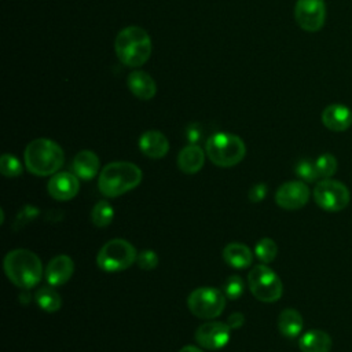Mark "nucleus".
I'll return each mask as SVG.
<instances>
[{
	"mask_svg": "<svg viewBox=\"0 0 352 352\" xmlns=\"http://www.w3.org/2000/svg\"><path fill=\"white\" fill-rule=\"evenodd\" d=\"M7 278L21 289L34 287L43 278L41 260L29 249H14L8 252L3 261Z\"/></svg>",
	"mask_w": 352,
	"mask_h": 352,
	"instance_id": "obj_1",
	"label": "nucleus"
},
{
	"mask_svg": "<svg viewBox=\"0 0 352 352\" xmlns=\"http://www.w3.org/2000/svg\"><path fill=\"white\" fill-rule=\"evenodd\" d=\"M142 179L143 173L138 165L128 161H114L100 170L98 188L104 197L116 198L138 187Z\"/></svg>",
	"mask_w": 352,
	"mask_h": 352,
	"instance_id": "obj_2",
	"label": "nucleus"
},
{
	"mask_svg": "<svg viewBox=\"0 0 352 352\" xmlns=\"http://www.w3.org/2000/svg\"><path fill=\"white\" fill-rule=\"evenodd\" d=\"M26 169L36 176L55 175L65 162L62 147L47 138L32 140L23 153Z\"/></svg>",
	"mask_w": 352,
	"mask_h": 352,
	"instance_id": "obj_3",
	"label": "nucleus"
},
{
	"mask_svg": "<svg viewBox=\"0 0 352 352\" xmlns=\"http://www.w3.org/2000/svg\"><path fill=\"white\" fill-rule=\"evenodd\" d=\"M114 48L117 58L129 67L143 66L153 51L148 33L139 26H126L116 37Z\"/></svg>",
	"mask_w": 352,
	"mask_h": 352,
	"instance_id": "obj_4",
	"label": "nucleus"
},
{
	"mask_svg": "<svg viewBox=\"0 0 352 352\" xmlns=\"http://www.w3.org/2000/svg\"><path fill=\"white\" fill-rule=\"evenodd\" d=\"M205 153L214 165L230 168L238 165L245 158L246 146L238 135L216 132L206 140Z\"/></svg>",
	"mask_w": 352,
	"mask_h": 352,
	"instance_id": "obj_5",
	"label": "nucleus"
},
{
	"mask_svg": "<svg viewBox=\"0 0 352 352\" xmlns=\"http://www.w3.org/2000/svg\"><path fill=\"white\" fill-rule=\"evenodd\" d=\"M138 258L135 246L121 238L107 241L96 256V265L104 272H120L128 270Z\"/></svg>",
	"mask_w": 352,
	"mask_h": 352,
	"instance_id": "obj_6",
	"label": "nucleus"
},
{
	"mask_svg": "<svg viewBox=\"0 0 352 352\" xmlns=\"http://www.w3.org/2000/svg\"><path fill=\"white\" fill-rule=\"evenodd\" d=\"M250 293L261 302H275L283 294V283L276 272L265 264L253 265L248 274Z\"/></svg>",
	"mask_w": 352,
	"mask_h": 352,
	"instance_id": "obj_7",
	"label": "nucleus"
},
{
	"mask_svg": "<svg viewBox=\"0 0 352 352\" xmlns=\"http://www.w3.org/2000/svg\"><path fill=\"white\" fill-rule=\"evenodd\" d=\"M190 312L199 319H214L226 308V294L216 287H197L187 297Z\"/></svg>",
	"mask_w": 352,
	"mask_h": 352,
	"instance_id": "obj_8",
	"label": "nucleus"
},
{
	"mask_svg": "<svg viewBox=\"0 0 352 352\" xmlns=\"http://www.w3.org/2000/svg\"><path fill=\"white\" fill-rule=\"evenodd\" d=\"M315 204L326 212H340L345 209L351 201L349 188L340 180L320 179L314 187Z\"/></svg>",
	"mask_w": 352,
	"mask_h": 352,
	"instance_id": "obj_9",
	"label": "nucleus"
},
{
	"mask_svg": "<svg viewBox=\"0 0 352 352\" xmlns=\"http://www.w3.org/2000/svg\"><path fill=\"white\" fill-rule=\"evenodd\" d=\"M297 25L305 32H318L324 25L326 6L323 0H297L294 6Z\"/></svg>",
	"mask_w": 352,
	"mask_h": 352,
	"instance_id": "obj_10",
	"label": "nucleus"
},
{
	"mask_svg": "<svg viewBox=\"0 0 352 352\" xmlns=\"http://www.w3.org/2000/svg\"><path fill=\"white\" fill-rule=\"evenodd\" d=\"M311 191L305 182L290 180L280 184L275 192V202L278 206L286 210L301 209L307 205Z\"/></svg>",
	"mask_w": 352,
	"mask_h": 352,
	"instance_id": "obj_11",
	"label": "nucleus"
},
{
	"mask_svg": "<svg viewBox=\"0 0 352 352\" xmlns=\"http://www.w3.org/2000/svg\"><path fill=\"white\" fill-rule=\"evenodd\" d=\"M230 333L231 327L226 322H206L195 330V341L205 349L217 351L228 344Z\"/></svg>",
	"mask_w": 352,
	"mask_h": 352,
	"instance_id": "obj_12",
	"label": "nucleus"
},
{
	"mask_svg": "<svg viewBox=\"0 0 352 352\" xmlns=\"http://www.w3.org/2000/svg\"><path fill=\"white\" fill-rule=\"evenodd\" d=\"M80 190L78 177L70 172H56L47 183L48 194L56 201H70Z\"/></svg>",
	"mask_w": 352,
	"mask_h": 352,
	"instance_id": "obj_13",
	"label": "nucleus"
},
{
	"mask_svg": "<svg viewBox=\"0 0 352 352\" xmlns=\"http://www.w3.org/2000/svg\"><path fill=\"white\" fill-rule=\"evenodd\" d=\"M73 272H74V261L72 260V257L67 254H59L52 257L48 261L44 270V276L50 286L56 287L69 282Z\"/></svg>",
	"mask_w": 352,
	"mask_h": 352,
	"instance_id": "obj_14",
	"label": "nucleus"
},
{
	"mask_svg": "<svg viewBox=\"0 0 352 352\" xmlns=\"http://www.w3.org/2000/svg\"><path fill=\"white\" fill-rule=\"evenodd\" d=\"M322 124L333 132H344L352 125V111L340 103L329 104L322 111Z\"/></svg>",
	"mask_w": 352,
	"mask_h": 352,
	"instance_id": "obj_15",
	"label": "nucleus"
},
{
	"mask_svg": "<svg viewBox=\"0 0 352 352\" xmlns=\"http://www.w3.org/2000/svg\"><path fill=\"white\" fill-rule=\"evenodd\" d=\"M139 148L146 157L160 160L168 154L169 142L162 132L147 131L139 138Z\"/></svg>",
	"mask_w": 352,
	"mask_h": 352,
	"instance_id": "obj_16",
	"label": "nucleus"
},
{
	"mask_svg": "<svg viewBox=\"0 0 352 352\" xmlns=\"http://www.w3.org/2000/svg\"><path fill=\"white\" fill-rule=\"evenodd\" d=\"M128 88L138 99L142 100L153 99L157 92V84L154 78L143 70H133L129 73Z\"/></svg>",
	"mask_w": 352,
	"mask_h": 352,
	"instance_id": "obj_17",
	"label": "nucleus"
},
{
	"mask_svg": "<svg viewBox=\"0 0 352 352\" xmlns=\"http://www.w3.org/2000/svg\"><path fill=\"white\" fill-rule=\"evenodd\" d=\"M204 150L198 144H188L179 151L177 166L186 175L198 173L205 164Z\"/></svg>",
	"mask_w": 352,
	"mask_h": 352,
	"instance_id": "obj_18",
	"label": "nucleus"
},
{
	"mask_svg": "<svg viewBox=\"0 0 352 352\" xmlns=\"http://www.w3.org/2000/svg\"><path fill=\"white\" fill-rule=\"evenodd\" d=\"M99 157L91 150H81L73 158V172L78 179L91 180L99 173Z\"/></svg>",
	"mask_w": 352,
	"mask_h": 352,
	"instance_id": "obj_19",
	"label": "nucleus"
},
{
	"mask_svg": "<svg viewBox=\"0 0 352 352\" xmlns=\"http://www.w3.org/2000/svg\"><path fill=\"white\" fill-rule=\"evenodd\" d=\"M223 258L230 267H232L235 270H243V268H248L252 265L253 252L245 243L231 242L224 246Z\"/></svg>",
	"mask_w": 352,
	"mask_h": 352,
	"instance_id": "obj_20",
	"label": "nucleus"
},
{
	"mask_svg": "<svg viewBox=\"0 0 352 352\" xmlns=\"http://www.w3.org/2000/svg\"><path fill=\"white\" fill-rule=\"evenodd\" d=\"M333 340L329 333L323 330H308L298 340V348L301 352H330Z\"/></svg>",
	"mask_w": 352,
	"mask_h": 352,
	"instance_id": "obj_21",
	"label": "nucleus"
},
{
	"mask_svg": "<svg viewBox=\"0 0 352 352\" xmlns=\"http://www.w3.org/2000/svg\"><path fill=\"white\" fill-rule=\"evenodd\" d=\"M278 330L283 337L287 338H296L300 336L302 326H304V319L301 314L294 309V308H285L280 311L278 315Z\"/></svg>",
	"mask_w": 352,
	"mask_h": 352,
	"instance_id": "obj_22",
	"label": "nucleus"
},
{
	"mask_svg": "<svg viewBox=\"0 0 352 352\" xmlns=\"http://www.w3.org/2000/svg\"><path fill=\"white\" fill-rule=\"evenodd\" d=\"M34 300L37 305L45 312H56L62 307V297L54 289V286H44L38 289L34 294Z\"/></svg>",
	"mask_w": 352,
	"mask_h": 352,
	"instance_id": "obj_23",
	"label": "nucleus"
},
{
	"mask_svg": "<svg viewBox=\"0 0 352 352\" xmlns=\"http://www.w3.org/2000/svg\"><path fill=\"white\" fill-rule=\"evenodd\" d=\"M114 217V209L107 201H99L94 205L91 210V220L95 227L104 228L107 227Z\"/></svg>",
	"mask_w": 352,
	"mask_h": 352,
	"instance_id": "obj_24",
	"label": "nucleus"
},
{
	"mask_svg": "<svg viewBox=\"0 0 352 352\" xmlns=\"http://www.w3.org/2000/svg\"><path fill=\"white\" fill-rule=\"evenodd\" d=\"M278 254V246L275 243L274 239L264 236L261 238L256 246H254V256L263 263V264H268L271 261L275 260Z\"/></svg>",
	"mask_w": 352,
	"mask_h": 352,
	"instance_id": "obj_25",
	"label": "nucleus"
},
{
	"mask_svg": "<svg viewBox=\"0 0 352 352\" xmlns=\"http://www.w3.org/2000/svg\"><path fill=\"white\" fill-rule=\"evenodd\" d=\"M315 165H316V169H318V173H319L320 179L331 177L336 173L337 166H338L337 158L333 154H330V153L320 154L315 160Z\"/></svg>",
	"mask_w": 352,
	"mask_h": 352,
	"instance_id": "obj_26",
	"label": "nucleus"
},
{
	"mask_svg": "<svg viewBox=\"0 0 352 352\" xmlns=\"http://www.w3.org/2000/svg\"><path fill=\"white\" fill-rule=\"evenodd\" d=\"M296 175L305 183H314L319 179V173L315 165V161L309 160V158H302L296 164L294 168Z\"/></svg>",
	"mask_w": 352,
	"mask_h": 352,
	"instance_id": "obj_27",
	"label": "nucleus"
},
{
	"mask_svg": "<svg viewBox=\"0 0 352 352\" xmlns=\"http://www.w3.org/2000/svg\"><path fill=\"white\" fill-rule=\"evenodd\" d=\"M0 172L6 177H16L22 175V164L12 154H3L0 157Z\"/></svg>",
	"mask_w": 352,
	"mask_h": 352,
	"instance_id": "obj_28",
	"label": "nucleus"
},
{
	"mask_svg": "<svg viewBox=\"0 0 352 352\" xmlns=\"http://www.w3.org/2000/svg\"><path fill=\"white\" fill-rule=\"evenodd\" d=\"M224 294L227 298L236 300L243 294V280L239 275H230L224 283Z\"/></svg>",
	"mask_w": 352,
	"mask_h": 352,
	"instance_id": "obj_29",
	"label": "nucleus"
},
{
	"mask_svg": "<svg viewBox=\"0 0 352 352\" xmlns=\"http://www.w3.org/2000/svg\"><path fill=\"white\" fill-rule=\"evenodd\" d=\"M136 264L140 270L151 271L158 265V254L154 250H150V249L142 250L140 253H138Z\"/></svg>",
	"mask_w": 352,
	"mask_h": 352,
	"instance_id": "obj_30",
	"label": "nucleus"
},
{
	"mask_svg": "<svg viewBox=\"0 0 352 352\" xmlns=\"http://www.w3.org/2000/svg\"><path fill=\"white\" fill-rule=\"evenodd\" d=\"M267 191H268V187H267L264 183H257V184H254V186L249 190V201L253 202V204L261 202V201L265 198Z\"/></svg>",
	"mask_w": 352,
	"mask_h": 352,
	"instance_id": "obj_31",
	"label": "nucleus"
},
{
	"mask_svg": "<svg viewBox=\"0 0 352 352\" xmlns=\"http://www.w3.org/2000/svg\"><path fill=\"white\" fill-rule=\"evenodd\" d=\"M186 136H187V140L190 142V144H197L201 140V136H202L201 125L199 124L188 125V128L186 131Z\"/></svg>",
	"mask_w": 352,
	"mask_h": 352,
	"instance_id": "obj_32",
	"label": "nucleus"
},
{
	"mask_svg": "<svg viewBox=\"0 0 352 352\" xmlns=\"http://www.w3.org/2000/svg\"><path fill=\"white\" fill-rule=\"evenodd\" d=\"M226 323L231 327V330L239 329V327H242L243 323H245V316H243V314H241V312H232V314L227 318V322H226Z\"/></svg>",
	"mask_w": 352,
	"mask_h": 352,
	"instance_id": "obj_33",
	"label": "nucleus"
},
{
	"mask_svg": "<svg viewBox=\"0 0 352 352\" xmlns=\"http://www.w3.org/2000/svg\"><path fill=\"white\" fill-rule=\"evenodd\" d=\"M179 352H204V351L198 346H194V345H184L183 348H180Z\"/></svg>",
	"mask_w": 352,
	"mask_h": 352,
	"instance_id": "obj_34",
	"label": "nucleus"
}]
</instances>
